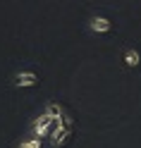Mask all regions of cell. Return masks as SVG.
<instances>
[{
  "label": "cell",
  "mask_w": 141,
  "mask_h": 148,
  "mask_svg": "<svg viewBox=\"0 0 141 148\" xmlns=\"http://www.w3.org/2000/svg\"><path fill=\"white\" fill-rule=\"evenodd\" d=\"M55 124H58V122H55L50 115H45V112H43V115H39V117H36L34 122L29 124V134H31L34 138H45V136H50V134H53Z\"/></svg>",
  "instance_id": "obj_1"
},
{
  "label": "cell",
  "mask_w": 141,
  "mask_h": 148,
  "mask_svg": "<svg viewBox=\"0 0 141 148\" xmlns=\"http://www.w3.org/2000/svg\"><path fill=\"white\" fill-rule=\"evenodd\" d=\"M39 74L36 72H31V69H22V72H17V74H12V79H10V84L14 86V88H31V86H36L39 84Z\"/></svg>",
  "instance_id": "obj_2"
},
{
  "label": "cell",
  "mask_w": 141,
  "mask_h": 148,
  "mask_svg": "<svg viewBox=\"0 0 141 148\" xmlns=\"http://www.w3.org/2000/svg\"><path fill=\"white\" fill-rule=\"evenodd\" d=\"M72 136V124H65V122H58L50 134V146L53 148H60L62 143H67V138Z\"/></svg>",
  "instance_id": "obj_3"
},
{
  "label": "cell",
  "mask_w": 141,
  "mask_h": 148,
  "mask_svg": "<svg viewBox=\"0 0 141 148\" xmlns=\"http://www.w3.org/2000/svg\"><path fill=\"white\" fill-rule=\"evenodd\" d=\"M89 31L91 34H110L112 31V22L103 14H93L89 19Z\"/></svg>",
  "instance_id": "obj_4"
},
{
  "label": "cell",
  "mask_w": 141,
  "mask_h": 148,
  "mask_svg": "<svg viewBox=\"0 0 141 148\" xmlns=\"http://www.w3.org/2000/svg\"><path fill=\"white\" fill-rule=\"evenodd\" d=\"M122 62H124L129 69H134V67H139V64H141V53H139L136 48H127L124 55H122Z\"/></svg>",
  "instance_id": "obj_5"
},
{
  "label": "cell",
  "mask_w": 141,
  "mask_h": 148,
  "mask_svg": "<svg viewBox=\"0 0 141 148\" xmlns=\"http://www.w3.org/2000/svg\"><path fill=\"white\" fill-rule=\"evenodd\" d=\"M17 148H41V138H34V136H29V138H22Z\"/></svg>",
  "instance_id": "obj_6"
}]
</instances>
